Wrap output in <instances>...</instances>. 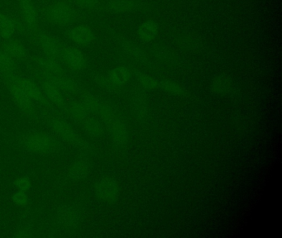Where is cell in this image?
Segmentation results:
<instances>
[{"label": "cell", "mask_w": 282, "mask_h": 238, "mask_svg": "<svg viewBox=\"0 0 282 238\" xmlns=\"http://www.w3.org/2000/svg\"><path fill=\"white\" fill-rule=\"evenodd\" d=\"M95 111V113L99 115L105 124L113 142L117 146H126L129 141V130L115 107L100 100Z\"/></svg>", "instance_id": "cell-1"}, {"label": "cell", "mask_w": 282, "mask_h": 238, "mask_svg": "<svg viewBox=\"0 0 282 238\" xmlns=\"http://www.w3.org/2000/svg\"><path fill=\"white\" fill-rule=\"evenodd\" d=\"M95 193L104 202H116L121 195V188L113 178L103 177L95 184Z\"/></svg>", "instance_id": "cell-2"}, {"label": "cell", "mask_w": 282, "mask_h": 238, "mask_svg": "<svg viewBox=\"0 0 282 238\" xmlns=\"http://www.w3.org/2000/svg\"><path fill=\"white\" fill-rule=\"evenodd\" d=\"M23 145L34 152H49L55 147V142L48 136L32 134L23 139Z\"/></svg>", "instance_id": "cell-3"}, {"label": "cell", "mask_w": 282, "mask_h": 238, "mask_svg": "<svg viewBox=\"0 0 282 238\" xmlns=\"http://www.w3.org/2000/svg\"><path fill=\"white\" fill-rule=\"evenodd\" d=\"M211 90L214 94L219 96H232L236 93V85L231 77L220 74L213 80Z\"/></svg>", "instance_id": "cell-4"}, {"label": "cell", "mask_w": 282, "mask_h": 238, "mask_svg": "<svg viewBox=\"0 0 282 238\" xmlns=\"http://www.w3.org/2000/svg\"><path fill=\"white\" fill-rule=\"evenodd\" d=\"M48 16L52 22L59 24H66L72 21L74 12L72 9L65 4H57L49 9Z\"/></svg>", "instance_id": "cell-5"}, {"label": "cell", "mask_w": 282, "mask_h": 238, "mask_svg": "<svg viewBox=\"0 0 282 238\" xmlns=\"http://www.w3.org/2000/svg\"><path fill=\"white\" fill-rule=\"evenodd\" d=\"M142 5L138 0H108L106 9L108 11L117 14L133 13L142 9Z\"/></svg>", "instance_id": "cell-6"}, {"label": "cell", "mask_w": 282, "mask_h": 238, "mask_svg": "<svg viewBox=\"0 0 282 238\" xmlns=\"http://www.w3.org/2000/svg\"><path fill=\"white\" fill-rule=\"evenodd\" d=\"M69 37L79 45H87L94 40V33L86 26H77L69 32Z\"/></svg>", "instance_id": "cell-7"}, {"label": "cell", "mask_w": 282, "mask_h": 238, "mask_svg": "<svg viewBox=\"0 0 282 238\" xmlns=\"http://www.w3.org/2000/svg\"><path fill=\"white\" fill-rule=\"evenodd\" d=\"M39 44L46 54L52 58L57 57L62 53V50H61V45L58 43V41L53 38L52 36H47V35L40 36Z\"/></svg>", "instance_id": "cell-8"}, {"label": "cell", "mask_w": 282, "mask_h": 238, "mask_svg": "<svg viewBox=\"0 0 282 238\" xmlns=\"http://www.w3.org/2000/svg\"><path fill=\"white\" fill-rule=\"evenodd\" d=\"M159 32V26L154 21H147L140 25L138 35L144 43H150L156 38Z\"/></svg>", "instance_id": "cell-9"}, {"label": "cell", "mask_w": 282, "mask_h": 238, "mask_svg": "<svg viewBox=\"0 0 282 238\" xmlns=\"http://www.w3.org/2000/svg\"><path fill=\"white\" fill-rule=\"evenodd\" d=\"M79 123L91 137L99 138L104 134V127L102 126L100 122L95 117H91L90 114L87 115Z\"/></svg>", "instance_id": "cell-10"}, {"label": "cell", "mask_w": 282, "mask_h": 238, "mask_svg": "<svg viewBox=\"0 0 282 238\" xmlns=\"http://www.w3.org/2000/svg\"><path fill=\"white\" fill-rule=\"evenodd\" d=\"M13 86H16L18 90H20L31 100H38L41 98V93L39 91L38 88L31 81L18 80L14 81Z\"/></svg>", "instance_id": "cell-11"}, {"label": "cell", "mask_w": 282, "mask_h": 238, "mask_svg": "<svg viewBox=\"0 0 282 238\" xmlns=\"http://www.w3.org/2000/svg\"><path fill=\"white\" fill-rule=\"evenodd\" d=\"M66 63L75 70H80L85 65V58L82 52L76 48H70L63 52Z\"/></svg>", "instance_id": "cell-12"}, {"label": "cell", "mask_w": 282, "mask_h": 238, "mask_svg": "<svg viewBox=\"0 0 282 238\" xmlns=\"http://www.w3.org/2000/svg\"><path fill=\"white\" fill-rule=\"evenodd\" d=\"M108 78L117 87H123L131 79V71L125 66H118L111 70Z\"/></svg>", "instance_id": "cell-13"}, {"label": "cell", "mask_w": 282, "mask_h": 238, "mask_svg": "<svg viewBox=\"0 0 282 238\" xmlns=\"http://www.w3.org/2000/svg\"><path fill=\"white\" fill-rule=\"evenodd\" d=\"M124 52L127 56H129L130 58L133 59V61L141 62V63H146L147 61V55L142 51L141 48H138L135 44L124 41L121 44Z\"/></svg>", "instance_id": "cell-14"}, {"label": "cell", "mask_w": 282, "mask_h": 238, "mask_svg": "<svg viewBox=\"0 0 282 238\" xmlns=\"http://www.w3.org/2000/svg\"><path fill=\"white\" fill-rule=\"evenodd\" d=\"M158 89H160L164 92L173 96L185 97L187 95V90H185V88L175 81H159Z\"/></svg>", "instance_id": "cell-15"}, {"label": "cell", "mask_w": 282, "mask_h": 238, "mask_svg": "<svg viewBox=\"0 0 282 238\" xmlns=\"http://www.w3.org/2000/svg\"><path fill=\"white\" fill-rule=\"evenodd\" d=\"M58 219L61 224L66 227H75L77 224L78 217L74 209L64 207L58 212Z\"/></svg>", "instance_id": "cell-16"}, {"label": "cell", "mask_w": 282, "mask_h": 238, "mask_svg": "<svg viewBox=\"0 0 282 238\" xmlns=\"http://www.w3.org/2000/svg\"><path fill=\"white\" fill-rule=\"evenodd\" d=\"M90 172H91V165L88 162L84 160H79L75 162L72 165L70 171V175L76 180H82L86 178V176H88Z\"/></svg>", "instance_id": "cell-17"}, {"label": "cell", "mask_w": 282, "mask_h": 238, "mask_svg": "<svg viewBox=\"0 0 282 238\" xmlns=\"http://www.w3.org/2000/svg\"><path fill=\"white\" fill-rule=\"evenodd\" d=\"M134 74H135L136 81L142 89L147 90L158 89L159 81H156V78H154L153 76L142 71H135Z\"/></svg>", "instance_id": "cell-18"}, {"label": "cell", "mask_w": 282, "mask_h": 238, "mask_svg": "<svg viewBox=\"0 0 282 238\" xmlns=\"http://www.w3.org/2000/svg\"><path fill=\"white\" fill-rule=\"evenodd\" d=\"M133 110L136 116L140 118H144L148 112L146 99L142 95H137L133 98Z\"/></svg>", "instance_id": "cell-19"}, {"label": "cell", "mask_w": 282, "mask_h": 238, "mask_svg": "<svg viewBox=\"0 0 282 238\" xmlns=\"http://www.w3.org/2000/svg\"><path fill=\"white\" fill-rule=\"evenodd\" d=\"M15 27L14 23L10 18L6 16H0V34L4 37H10L13 36Z\"/></svg>", "instance_id": "cell-20"}, {"label": "cell", "mask_w": 282, "mask_h": 238, "mask_svg": "<svg viewBox=\"0 0 282 238\" xmlns=\"http://www.w3.org/2000/svg\"><path fill=\"white\" fill-rule=\"evenodd\" d=\"M22 9H23V16L25 18L27 23L31 25L36 23V9L28 0H23Z\"/></svg>", "instance_id": "cell-21"}, {"label": "cell", "mask_w": 282, "mask_h": 238, "mask_svg": "<svg viewBox=\"0 0 282 238\" xmlns=\"http://www.w3.org/2000/svg\"><path fill=\"white\" fill-rule=\"evenodd\" d=\"M96 82L103 90H106L110 94H117L120 92L121 88L117 87L110 81L108 75H99L96 78Z\"/></svg>", "instance_id": "cell-22"}, {"label": "cell", "mask_w": 282, "mask_h": 238, "mask_svg": "<svg viewBox=\"0 0 282 238\" xmlns=\"http://www.w3.org/2000/svg\"><path fill=\"white\" fill-rule=\"evenodd\" d=\"M44 89H45L46 93L49 97V99L55 103H61L63 100L61 91L59 90L58 87L55 84L47 82L44 85Z\"/></svg>", "instance_id": "cell-23"}, {"label": "cell", "mask_w": 282, "mask_h": 238, "mask_svg": "<svg viewBox=\"0 0 282 238\" xmlns=\"http://www.w3.org/2000/svg\"><path fill=\"white\" fill-rule=\"evenodd\" d=\"M41 65L46 71L49 72V73H52L53 74H58L61 70V68L59 66L57 61H55L54 59L50 57V56L42 58Z\"/></svg>", "instance_id": "cell-24"}, {"label": "cell", "mask_w": 282, "mask_h": 238, "mask_svg": "<svg viewBox=\"0 0 282 238\" xmlns=\"http://www.w3.org/2000/svg\"><path fill=\"white\" fill-rule=\"evenodd\" d=\"M5 52H7L9 56H11L12 58L15 59H21L24 56V49H23V47L18 44V43H10L7 46Z\"/></svg>", "instance_id": "cell-25"}, {"label": "cell", "mask_w": 282, "mask_h": 238, "mask_svg": "<svg viewBox=\"0 0 282 238\" xmlns=\"http://www.w3.org/2000/svg\"><path fill=\"white\" fill-rule=\"evenodd\" d=\"M14 59L12 58L11 56L8 54L7 52H4L0 53V66L3 70L9 71L14 68Z\"/></svg>", "instance_id": "cell-26"}, {"label": "cell", "mask_w": 282, "mask_h": 238, "mask_svg": "<svg viewBox=\"0 0 282 238\" xmlns=\"http://www.w3.org/2000/svg\"><path fill=\"white\" fill-rule=\"evenodd\" d=\"M13 200H14V204L18 206H26L28 203V196L26 194L25 192L18 191L16 193H14Z\"/></svg>", "instance_id": "cell-27"}, {"label": "cell", "mask_w": 282, "mask_h": 238, "mask_svg": "<svg viewBox=\"0 0 282 238\" xmlns=\"http://www.w3.org/2000/svg\"><path fill=\"white\" fill-rule=\"evenodd\" d=\"M104 1V0H75V2L79 6L82 8H87V9L99 7Z\"/></svg>", "instance_id": "cell-28"}, {"label": "cell", "mask_w": 282, "mask_h": 238, "mask_svg": "<svg viewBox=\"0 0 282 238\" xmlns=\"http://www.w3.org/2000/svg\"><path fill=\"white\" fill-rule=\"evenodd\" d=\"M30 186H31V184L27 178H19L16 181V187L19 189V191L25 192L29 189Z\"/></svg>", "instance_id": "cell-29"}]
</instances>
